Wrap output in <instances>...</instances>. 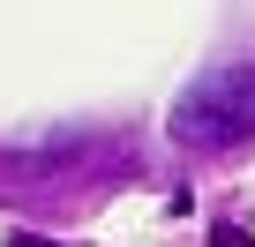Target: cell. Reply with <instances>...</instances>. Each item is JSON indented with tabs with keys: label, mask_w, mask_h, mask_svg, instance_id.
I'll use <instances>...</instances> for the list:
<instances>
[{
	"label": "cell",
	"mask_w": 255,
	"mask_h": 247,
	"mask_svg": "<svg viewBox=\"0 0 255 247\" xmlns=\"http://www.w3.org/2000/svg\"><path fill=\"white\" fill-rule=\"evenodd\" d=\"M173 143L180 150H233L255 135V60H225L203 68L180 97H173Z\"/></svg>",
	"instance_id": "6da1fadb"
},
{
	"label": "cell",
	"mask_w": 255,
	"mask_h": 247,
	"mask_svg": "<svg viewBox=\"0 0 255 247\" xmlns=\"http://www.w3.org/2000/svg\"><path fill=\"white\" fill-rule=\"evenodd\" d=\"M210 247H255V240H248V225H233V217H225V225L210 232Z\"/></svg>",
	"instance_id": "7a4b0ae2"
},
{
	"label": "cell",
	"mask_w": 255,
	"mask_h": 247,
	"mask_svg": "<svg viewBox=\"0 0 255 247\" xmlns=\"http://www.w3.org/2000/svg\"><path fill=\"white\" fill-rule=\"evenodd\" d=\"M8 247H60V240H45V232H8Z\"/></svg>",
	"instance_id": "3957f363"
}]
</instances>
